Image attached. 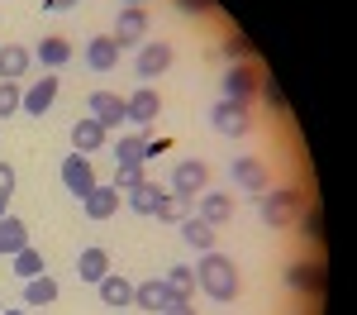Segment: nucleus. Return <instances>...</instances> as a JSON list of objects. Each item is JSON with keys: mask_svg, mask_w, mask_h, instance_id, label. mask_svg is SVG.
Masks as SVG:
<instances>
[{"mask_svg": "<svg viewBox=\"0 0 357 315\" xmlns=\"http://www.w3.org/2000/svg\"><path fill=\"white\" fill-rule=\"evenodd\" d=\"M195 286H200L205 296H215V301H234V296H238V268L224 254L210 249V254L200 258V268H195Z\"/></svg>", "mask_w": 357, "mask_h": 315, "instance_id": "obj_1", "label": "nucleus"}, {"mask_svg": "<svg viewBox=\"0 0 357 315\" xmlns=\"http://www.w3.org/2000/svg\"><path fill=\"white\" fill-rule=\"evenodd\" d=\"M301 210H305V191H296V186H286V191H262V196H257V215L276 229L296 225Z\"/></svg>", "mask_w": 357, "mask_h": 315, "instance_id": "obj_2", "label": "nucleus"}, {"mask_svg": "<svg viewBox=\"0 0 357 315\" xmlns=\"http://www.w3.org/2000/svg\"><path fill=\"white\" fill-rule=\"evenodd\" d=\"M210 186V168L200 163V158H181L176 168H172V191L176 196H200Z\"/></svg>", "mask_w": 357, "mask_h": 315, "instance_id": "obj_3", "label": "nucleus"}, {"mask_svg": "<svg viewBox=\"0 0 357 315\" xmlns=\"http://www.w3.org/2000/svg\"><path fill=\"white\" fill-rule=\"evenodd\" d=\"M62 186H67L77 200H86L91 191H96V172H91V158H86V153L62 158Z\"/></svg>", "mask_w": 357, "mask_h": 315, "instance_id": "obj_4", "label": "nucleus"}, {"mask_svg": "<svg viewBox=\"0 0 357 315\" xmlns=\"http://www.w3.org/2000/svg\"><path fill=\"white\" fill-rule=\"evenodd\" d=\"M210 124L220 129L224 139H243L248 129H252V119H248V110H243V101H220L215 110H210Z\"/></svg>", "mask_w": 357, "mask_h": 315, "instance_id": "obj_5", "label": "nucleus"}, {"mask_svg": "<svg viewBox=\"0 0 357 315\" xmlns=\"http://www.w3.org/2000/svg\"><path fill=\"white\" fill-rule=\"evenodd\" d=\"M124 110H129V124H138V129H148L158 115H162V96L153 91V86H138L134 96L124 101Z\"/></svg>", "mask_w": 357, "mask_h": 315, "instance_id": "obj_6", "label": "nucleus"}, {"mask_svg": "<svg viewBox=\"0 0 357 315\" xmlns=\"http://www.w3.org/2000/svg\"><path fill=\"white\" fill-rule=\"evenodd\" d=\"M114 43H148V10L143 5H124L114 20Z\"/></svg>", "mask_w": 357, "mask_h": 315, "instance_id": "obj_7", "label": "nucleus"}, {"mask_svg": "<svg viewBox=\"0 0 357 315\" xmlns=\"http://www.w3.org/2000/svg\"><path fill=\"white\" fill-rule=\"evenodd\" d=\"M286 286L305 291V296H324V263H291L286 268Z\"/></svg>", "mask_w": 357, "mask_h": 315, "instance_id": "obj_8", "label": "nucleus"}, {"mask_svg": "<svg viewBox=\"0 0 357 315\" xmlns=\"http://www.w3.org/2000/svg\"><path fill=\"white\" fill-rule=\"evenodd\" d=\"M167 67H172V48H167V43H138L134 72L143 77V82H153V77H162Z\"/></svg>", "mask_w": 357, "mask_h": 315, "instance_id": "obj_9", "label": "nucleus"}, {"mask_svg": "<svg viewBox=\"0 0 357 315\" xmlns=\"http://www.w3.org/2000/svg\"><path fill=\"white\" fill-rule=\"evenodd\" d=\"M105 139H110V129H105L100 119H77V124H72V153H86V158H91V153L105 148Z\"/></svg>", "mask_w": 357, "mask_h": 315, "instance_id": "obj_10", "label": "nucleus"}, {"mask_svg": "<svg viewBox=\"0 0 357 315\" xmlns=\"http://www.w3.org/2000/svg\"><path fill=\"white\" fill-rule=\"evenodd\" d=\"M86 67H91V72H114V67H119V43H114V34H96V38L86 43Z\"/></svg>", "mask_w": 357, "mask_h": 315, "instance_id": "obj_11", "label": "nucleus"}, {"mask_svg": "<svg viewBox=\"0 0 357 315\" xmlns=\"http://www.w3.org/2000/svg\"><path fill=\"white\" fill-rule=\"evenodd\" d=\"M257 91V67L252 62H234L224 72V101H248Z\"/></svg>", "mask_w": 357, "mask_h": 315, "instance_id": "obj_12", "label": "nucleus"}, {"mask_svg": "<svg viewBox=\"0 0 357 315\" xmlns=\"http://www.w3.org/2000/svg\"><path fill=\"white\" fill-rule=\"evenodd\" d=\"M229 177H234L243 191H252V196H262V191H267V163H262V158H234Z\"/></svg>", "mask_w": 357, "mask_h": 315, "instance_id": "obj_13", "label": "nucleus"}, {"mask_svg": "<svg viewBox=\"0 0 357 315\" xmlns=\"http://www.w3.org/2000/svg\"><path fill=\"white\" fill-rule=\"evenodd\" d=\"M200 220L205 225H229L234 220V196L229 191H200Z\"/></svg>", "mask_w": 357, "mask_h": 315, "instance_id": "obj_14", "label": "nucleus"}, {"mask_svg": "<svg viewBox=\"0 0 357 315\" xmlns=\"http://www.w3.org/2000/svg\"><path fill=\"white\" fill-rule=\"evenodd\" d=\"M119 200H124V191H114V186H100V182H96V191L82 200V210H86V220H110L114 210H119Z\"/></svg>", "mask_w": 357, "mask_h": 315, "instance_id": "obj_15", "label": "nucleus"}, {"mask_svg": "<svg viewBox=\"0 0 357 315\" xmlns=\"http://www.w3.org/2000/svg\"><path fill=\"white\" fill-rule=\"evenodd\" d=\"M100 301H105V306H110V311H124V306H134V282H129V277H119V272H105V277H100Z\"/></svg>", "mask_w": 357, "mask_h": 315, "instance_id": "obj_16", "label": "nucleus"}, {"mask_svg": "<svg viewBox=\"0 0 357 315\" xmlns=\"http://www.w3.org/2000/svg\"><path fill=\"white\" fill-rule=\"evenodd\" d=\"M172 301H176V296H172V286H167V282H153V277H148L143 286H134V306H138V311H158V315H162Z\"/></svg>", "mask_w": 357, "mask_h": 315, "instance_id": "obj_17", "label": "nucleus"}, {"mask_svg": "<svg viewBox=\"0 0 357 315\" xmlns=\"http://www.w3.org/2000/svg\"><path fill=\"white\" fill-rule=\"evenodd\" d=\"M57 101V77H43V82H33L24 91V101H20V110L24 115H33V119H38V115L48 110V105H53Z\"/></svg>", "mask_w": 357, "mask_h": 315, "instance_id": "obj_18", "label": "nucleus"}, {"mask_svg": "<svg viewBox=\"0 0 357 315\" xmlns=\"http://www.w3.org/2000/svg\"><path fill=\"white\" fill-rule=\"evenodd\" d=\"M20 249H29V225L20 215H5L0 220V258H15Z\"/></svg>", "mask_w": 357, "mask_h": 315, "instance_id": "obj_19", "label": "nucleus"}, {"mask_svg": "<svg viewBox=\"0 0 357 315\" xmlns=\"http://www.w3.org/2000/svg\"><path fill=\"white\" fill-rule=\"evenodd\" d=\"M91 119H100V124L110 129L119 119H129V110H124V101H119L114 91H96V96H91Z\"/></svg>", "mask_w": 357, "mask_h": 315, "instance_id": "obj_20", "label": "nucleus"}, {"mask_svg": "<svg viewBox=\"0 0 357 315\" xmlns=\"http://www.w3.org/2000/svg\"><path fill=\"white\" fill-rule=\"evenodd\" d=\"M29 62H33V53H29V48L5 43V48H0V82H20V77L29 72Z\"/></svg>", "mask_w": 357, "mask_h": 315, "instance_id": "obj_21", "label": "nucleus"}, {"mask_svg": "<svg viewBox=\"0 0 357 315\" xmlns=\"http://www.w3.org/2000/svg\"><path fill=\"white\" fill-rule=\"evenodd\" d=\"M167 196V186H158V182H138L134 191H129V205H134L138 215H153L158 220V205H162Z\"/></svg>", "mask_w": 357, "mask_h": 315, "instance_id": "obj_22", "label": "nucleus"}, {"mask_svg": "<svg viewBox=\"0 0 357 315\" xmlns=\"http://www.w3.org/2000/svg\"><path fill=\"white\" fill-rule=\"evenodd\" d=\"M105 272H110V254H105V249H82V258H77V277L96 286Z\"/></svg>", "mask_w": 357, "mask_h": 315, "instance_id": "obj_23", "label": "nucleus"}, {"mask_svg": "<svg viewBox=\"0 0 357 315\" xmlns=\"http://www.w3.org/2000/svg\"><path fill=\"white\" fill-rule=\"evenodd\" d=\"M181 239H186L191 249H200V254H210V249H215V225H205L200 215H186V220H181Z\"/></svg>", "mask_w": 357, "mask_h": 315, "instance_id": "obj_24", "label": "nucleus"}, {"mask_svg": "<svg viewBox=\"0 0 357 315\" xmlns=\"http://www.w3.org/2000/svg\"><path fill=\"white\" fill-rule=\"evenodd\" d=\"M162 282L172 286V296H176V301H191L195 291H200V286H195V268H186V263H181V268H167Z\"/></svg>", "mask_w": 357, "mask_h": 315, "instance_id": "obj_25", "label": "nucleus"}, {"mask_svg": "<svg viewBox=\"0 0 357 315\" xmlns=\"http://www.w3.org/2000/svg\"><path fill=\"white\" fill-rule=\"evenodd\" d=\"M114 158H119V163L143 168V163H148V139H143V134H124V139L114 143Z\"/></svg>", "mask_w": 357, "mask_h": 315, "instance_id": "obj_26", "label": "nucleus"}, {"mask_svg": "<svg viewBox=\"0 0 357 315\" xmlns=\"http://www.w3.org/2000/svg\"><path fill=\"white\" fill-rule=\"evenodd\" d=\"M67 57H72V43H67V38H57V34L38 38V62H43V67H62Z\"/></svg>", "mask_w": 357, "mask_h": 315, "instance_id": "obj_27", "label": "nucleus"}, {"mask_svg": "<svg viewBox=\"0 0 357 315\" xmlns=\"http://www.w3.org/2000/svg\"><path fill=\"white\" fill-rule=\"evenodd\" d=\"M24 301L29 306H53L57 301V282L48 277V272H43V277H29L24 282Z\"/></svg>", "mask_w": 357, "mask_h": 315, "instance_id": "obj_28", "label": "nucleus"}, {"mask_svg": "<svg viewBox=\"0 0 357 315\" xmlns=\"http://www.w3.org/2000/svg\"><path fill=\"white\" fill-rule=\"evenodd\" d=\"M296 225H301V234L310 244H324V210L319 205H305L301 215H296Z\"/></svg>", "mask_w": 357, "mask_h": 315, "instance_id": "obj_29", "label": "nucleus"}, {"mask_svg": "<svg viewBox=\"0 0 357 315\" xmlns=\"http://www.w3.org/2000/svg\"><path fill=\"white\" fill-rule=\"evenodd\" d=\"M191 215V196H176V191H167L162 205H158V220H167V225H181Z\"/></svg>", "mask_w": 357, "mask_h": 315, "instance_id": "obj_30", "label": "nucleus"}, {"mask_svg": "<svg viewBox=\"0 0 357 315\" xmlns=\"http://www.w3.org/2000/svg\"><path fill=\"white\" fill-rule=\"evenodd\" d=\"M15 272H20V277H43V272H48V268H43V254H38V249H33V244H29V249H20V254H15Z\"/></svg>", "mask_w": 357, "mask_h": 315, "instance_id": "obj_31", "label": "nucleus"}, {"mask_svg": "<svg viewBox=\"0 0 357 315\" xmlns=\"http://www.w3.org/2000/svg\"><path fill=\"white\" fill-rule=\"evenodd\" d=\"M138 182H148V177H143V168H134V163H119V168H114V191H124V196H129V191H134Z\"/></svg>", "mask_w": 357, "mask_h": 315, "instance_id": "obj_32", "label": "nucleus"}, {"mask_svg": "<svg viewBox=\"0 0 357 315\" xmlns=\"http://www.w3.org/2000/svg\"><path fill=\"white\" fill-rule=\"evenodd\" d=\"M20 101H24L20 82H0V119H10V115L20 110Z\"/></svg>", "mask_w": 357, "mask_h": 315, "instance_id": "obj_33", "label": "nucleus"}, {"mask_svg": "<svg viewBox=\"0 0 357 315\" xmlns=\"http://www.w3.org/2000/svg\"><path fill=\"white\" fill-rule=\"evenodd\" d=\"M224 53H229V57H238V62H248L252 43H248V38L238 34V29H229V34H224Z\"/></svg>", "mask_w": 357, "mask_h": 315, "instance_id": "obj_34", "label": "nucleus"}, {"mask_svg": "<svg viewBox=\"0 0 357 315\" xmlns=\"http://www.w3.org/2000/svg\"><path fill=\"white\" fill-rule=\"evenodd\" d=\"M257 91H262V101H267L272 110H286V96H281V86L272 82V72H267V77H257Z\"/></svg>", "mask_w": 357, "mask_h": 315, "instance_id": "obj_35", "label": "nucleus"}, {"mask_svg": "<svg viewBox=\"0 0 357 315\" xmlns=\"http://www.w3.org/2000/svg\"><path fill=\"white\" fill-rule=\"evenodd\" d=\"M10 196H15V168L0 163V200H10Z\"/></svg>", "mask_w": 357, "mask_h": 315, "instance_id": "obj_36", "label": "nucleus"}, {"mask_svg": "<svg viewBox=\"0 0 357 315\" xmlns=\"http://www.w3.org/2000/svg\"><path fill=\"white\" fill-rule=\"evenodd\" d=\"M176 10H186V15H205L210 0H176Z\"/></svg>", "mask_w": 357, "mask_h": 315, "instance_id": "obj_37", "label": "nucleus"}, {"mask_svg": "<svg viewBox=\"0 0 357 315\" xmlns=\"http://www.w3.org/2000/svg\"><path fill=\"white\" fill-rule=\"evenodd\" d=\"M162 315H195V306H191V301H172Z\"/></svg>", "mask_w": 357, "mask_h": 315, "instance_id": "obj_38", "label": "nucleus"}, {"mask_svg": "<svg viewBox=\"0 0 357 315\" xmlns=\"http://www.w3.org/2000/svg\"><path fill=\"white\" fill-rule=\"evenodd\" d=\"M77 0H43V10H72Z\"/></svg>", "mask_w": 357, "mask_h": 315, "instance_id": "obj_39", "label": "nucleus"}, {"mask_svg": "<svg viewBox=\"0 0 357 315\" xmlns=\"http://www.w3.org/2000/svg\"><path fill=\"white\" fill-rule=\"evenodd\" d=\"M5 205H10V200H0V220H5V215H10V210H5Z\"/></svg>", "mask_w": 357, "mask_h": 315, "instance_id": "obj_40", "label": "nucleus"}, {"mask_svg": "<svg viewBox=\"0 0 357 315\" xmlns=\"http://www.w3.org/2000/svg\"><path fill=\"white\" fill-rule=\"evenodd\" d=\"M0 315H24V311H0Z\"/></svg>", "mask_w": 357, "mask_h": 315, "instance_id": "obj_41", "label": "nucleus"}, {"mask_svg": "<svg viewBox=\"0 0 357 315\" xmlns=\"http://www.w3.org/2000/svg\"><path fill=\"white\" fill-rule=\"evenodd\" d=\"M124 5H143V0H124Z\"/></svg>", "mask_w": 357, "mask_h": 315, "instance_id": "obj_42", "label": "nucleus"}, {"mask_svg": "<svg viewBox=\"0 0 357 315\" xmlns=\"http://www.w3.org/2000/svg\"><path fill=\"white\" fill-rule=\"evenodd\" d=\"M0 311H5V306H0Z\"/></svg>", "mask_w": 357, "mask_h": 315, "instance_id": "obj_43", "label": "nucleus"}]
</instances>
